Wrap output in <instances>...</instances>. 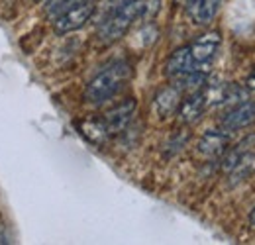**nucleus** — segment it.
I'll return each instance as SVG.
<instances>
[{
	"label": "nucleus",
	"mask_w": 255,
	"mask_h": 245,
	"mask_svg": "<svg viewBox=\"0 0 255 245\" xmlns=\"http://www.w3.org/2000/svg\"><path fill=\"white\" fill-rule=\"evenodd\" d=\"M131 77V65L124 59L106 65L85 89V100L91 104H102L110 100Z\"/></svg>",
	"instance_id": "1"
},
{
	"label": "nucleus",
	"mask_w": 255,
	"mask_h": 245,
	"mask_svg": "<svg viewBox=\"0 0 255 245\" xmlns=\"http://www.w3.org/2000/svg\"><path fill=\"white\" fill-rule=\"evenodd\" d=\"M147 6L149 0H126L122 2L112 16L100 26L98 37L102 43H114L118 39H122L126 35V31L133 26V22H137L139 18H143L147 14Z\"/></svg>",
	"instance_id": "2"
},
{
	"label": "nucleus",
	"mask_w": 255,
	"mask_h": 245,
	"mask_svg": "<svg viewBox=\"0 0 255 245\" xmlns=\"http://www.w3.org/2000/svg\"><path fill=\"white\" fill-rule=\"evenodd\" d=\"M96 4L95 0H87V2H79L73 4L69 8H65L61 14H57L55 22H53V30L57 33H69V31L81 30L95 14Z\"/></svg>",
	"instance_id": "3"
},
{
	"label": "nucleus",
	"mask_w": 255,
	"mask_h": 245,
	"mask_svg": "<svg viewBox=\"0 0 255 245\" xmlns=\"http://www.w3.org/2000/svg\"><path fill=\"white\" fill-rule=\"evenodd\" d=\"M220 41H222L220 39V31L212 30L198 35L191 45H187L196 71H206L210 67V63L216 57V51L220 47Z\"/></svg>",
	"instance_id": "4"
},
{
	"label": "nucleus",
	"mask_w": 255,
	"mask_h": 245,
	"mask_svg": "<svg viewBox=\"0 0 255 245\" xmlns=\"http://www.w3.org/2000/svg\"><path fill=\"white\" fill-rule=\"evenodd\" d=\"M252 123H255V100L248 98L228 110V114L222 116V120H220V127L230 133V131L250 127Z\"/></svg>",
	"instance_id": "5"
},
{
	"label": "nucleus",
	"mask_w": 255,
	"mask_h": 245,
	"mask_svg": "<svg viewBox=\"0 0 255 245\" xmlns=\"http://www.w3.org/2000/svg\"><path fill=\"white\" fill-rule=\"evenodd\" d=\"M135 108H137L135 98H128L124 102H120L118 106L110 108V110L104 114V118H102L106 129H108V135H118V133H122L128 125H129V122H131V118H133V114H135Z\"/></svg>",
	"instance_id": "6"
},
{
	"label": "nucleus",
	"mask_w": 255,
	"mask_h": 245,
	"mask_svg": "<svg viewBox=\"0 0 255 245\" xmlns=\"http://www.w3.org/2000/svg\"><path fill=\"white\" fill-rule=\"evenodd\" d=\"M208 108V98L204 89L191 92L185 100H181L179 104V120L183 123H194L200 120V116L204 114V110Z\"/></svg>",
	"instance_id": "7"
},
{
	"label": "nucleus",
	"mask_w": 255,
	"mask_h": 245,
	"mask_svg": "<svg viewBox=\"0 0 255 245\" xmlns=\"http://www.w3.org/2000/svg\"><path fill=\"white\" fill-rule=\"evenodd\" d=\"M228 145H230V133L224 131V129H208L202 139L198 141V153L202 157H208V159H214V157H220L228 151Z\"/></svg>",
	"instance_id": "8"
},
{
	"label": "nucleus",
	"mask_w": 255,
	"mask_h": 245,
	"mask_svg": "<svg viewBox=\"0 0 255 245\" xmlns=\"http://www.w3.org/2000/svg\"><path fill=\"white\" fill-rule=\"evenodd\" d=\"M222 0H189L187 2V12L192 24L196 26H210L220 10Z\"/></svg>",
	"instance_id": "9"
},
{
	"label": "nucleus",
	"mask_w": 255,
	"mask_h": 245,
	"mask_svg": "<svg viewBox=\"0 0 255 245\" xmlns=\"http://www.w3.org/2000/svg\"><path fill=\"white\" fill-rule=\"evenodd\" d=\"M183 100V92L179 91L173 83L159 89V92L153 98V108L159 118H169L179 110V104Z\"/></svg>",
	"instance_id": "10"
},
{
	"label": "nucleus",
	"mask_w": 255,
	"mask_h": 245,
	"mask_svg": "<svg viewBox=\"0 0 255 245\" xmlns=\"http://www.w3.org/2000/svg\"><path fill=\"white\" fill-rule=\"evenodd\" d=\"M77 127H79L81 135H83L87 141H91L93 145H104L106 139L110 137V135H108V129H106V125H104V120H95V118H91V120H81V122H77Z\"/></svg>",
	"instance_id": "11"
},
{
	"label": "nucleus",
	"mask_w": 255,
	"mask_h": 245,
	"mask_svg": "<svg viewBox=\"0 0 255 245\" xmlns=\"http://www.w3.org/2000/svg\"><path fill=\"white\" fill-rule=\"evenodd\" d=\"M192 71H196V67H194V63L191 59V53H189V47L185 45V47H181V49H177L171 57H169V61H167V67H165V73H167V77H177V75H185V73H192Z\"/></svg>",
	"instance_id": "12"
},
{
	"label": "nucleus",
	"mask_w": 255,
	"mask_h": 245,
	"mask_svg": "<svg viewBox=\"0 0 255 245\" xmlns=\"http://www.w3.org/2000/svg\"><path fill=\"white\" fill-rule=\"evenodd\" d=\"M69 4H71V0H47V14L49 16H57V14L63 12Z\"/></svg>",
	"instance_id": "13"
},
{
	"label": "nucleus",
	"mask_w": 255,
	"mask_h": 245,
	"mask_svg": "<svg viewBox=\"0 0 255 245\" xmlns=\"http://www.w3.org/2000/svg\"><path fill=\"white\" fill-rule=\"evenodd\" d=\"M248 89L255 92V69H254V73L248 77Z\"/></svg>",
	"instance_id": "14"
},
{
	"label": "nucleus",
	"mask_w": 255,
	"mask_h": 245,
	"mask_svg": "<svg viewBox=\"0 0 255 245\" xmlns=\"http://www.w3.org/2000/svg\"><path fill=\"white\" fill-rule=\"evenodd\" d=\"M250 222H252V224L255 226V208L252 210V214H250Z\"/></svg>",
	"instance_id": "15"
},
{
	"label": "nucleus",
	"mask_w": 255,
	"mask_h": 245,
	"mask_svg": "<svg viewBox=\"0 0 255 245\" xmlns=\"http://www.w3.org/2000/svg\"><path fill=\"white\" fill-rule=\"evenodd\" d=\"M177 2H185V4H187V2H189V0H177Z\"/></svg>",
	"instance_id": "16"
},
{
	"label": "nucleus",
	"mask_w": 255,
	"mask_h": 245,
	"mask_svg": "<svg viewBox=\"0 0 255 245\" xmlns=\"http://www.w3.org/2000/svg\"><path fill=\"white\" fill-rule=\"evenodd\" d=\"M33 2H41V0H33Z\"/></svg>",
	"instance_id": "17"
}]
</instances>
